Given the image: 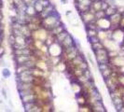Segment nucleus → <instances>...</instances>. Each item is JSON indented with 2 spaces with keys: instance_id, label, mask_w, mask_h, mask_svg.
Wrapping results in <instances>:
<instances>
[{
  "instance_id": "f257e3e1",
  "label": "nucleus",
  "mask_w": 124,
  "mask_h": 112,
  "mask_svg": "<svg viewBox=\"0 0 124 112\" xmlns=\"http://www.w3.org/2000/svg\"><path fill=\"white\" fill-rule=\"evenodd\" d=\"M62 23V21H61L60 15H59V13L57 11H55V12H53L52 14L47 16L46 18L42 19L41 26L44 27L45 29H47L48 31H49L52 28L56 27V26H58V25H60Z\"/></svg>"
},
{
  "instance_id": "f03ea898",
  "label": "nucleus",
  "mask_w": 124,
  "mask_h": 112,
  "mask_svg": "<svg viewBox=\"0 0 124 112\" xmlns=\"http://www.w3.org/2000/svg\"><path fill=\"white\" fill-rule=\"evenodd\" d=\"M95 60L97 63H109V57H108V49L106 48H101L93 51Z\"/></svg>"
},
{
  "instance_id": "7ed1b4c3",
  "label": "nucleus",
  "mask_w": 124,
  "mask_h": 112,
  "mask_svg": "<svg viewBox=\"0 0 124 112\" xmlns=\"http://www.w3.org/2000/svg\"><path fill=\"white\" fill-rule=\"evenodd\" d=\"M117 76H118L117 72L113 71V72L111 73V75L109 76V77H106V78H104V83H105V86L107 87V89H108V91H109L115 90L117 86L119 85V84H118Z\"/></svg>"
},
{
  "instance_id": "20e7f679",
  "label": "nucleus",
  "mask_w": 124,
  "mask_h": 112,
  "mask_svg": "<svg viewBox=\"0 0 124 112\" xmlns=\"http://www.w3.org/2000/svg\"><path fill=\"white\" fill-rule=\"evenodd\" d=\"M48 35V31L47 29H45L44 27H40L34 31H32L31 34V38L32 39H40L42 41L45 42V40L47 39Z\"/></svg>"
},
{
  "instance_id": "39448f33",
  "label": "nucleus",
  "mask_w": 124,
  "mask_h": 112,
  "mask_svg": "<svg viewBox=\"0 0 124 112\" xmlns=\"http://www.w3.org/2000/svg\"><path fill=\"white\" fill-rule=\"evenodd\" d=\"M34 76L32 75L31 69H27L20 74L16 75V81H23V82H33Z\"/></svg>"
},
{
  "instance_id": "423d86ee",
  "label": "nucleus",
  "mask_w": 124,
  "mask_h": 112,
  "mask_svg": "<svg viewBox=\"0 0 124 112\" xmlns=\"http://www.w3.org/2000/svg\"><path fill=\"white\" fill-rule=\"evenodd\" d=\"M94 13H95V12H94L91 8H90V9L87 10V11L80 12V13H79V16H80V18H81V20H82L83 22H84L85 24H88V23H90L91 21H96Z\"/></svg>"
},
{
  "instance_id": "0eeeda50",
  "label": "nucleus",
  "mask_w": 124,
  "mask_h": 112,
  "mask_svg": "<svg viewBox=\"0 0 124 112\" xmlns=\"http://www.w3.org/2000/svg\"><path fill=\"white\" fill-rule=\"evenodd\" d=\"M62 53V48L59 43L54 42L53 44L48 46V55L49 56H61Z\"/></svg>"
},
{
  "instance_id": "6e6552de",
  "label": "nucleus",
  "mask_w": 124,
  "mask_h": 112,
  "mask_svg": "<svg viewBox=\"0 0 124 112\" xmlns=\"http://www.w3.org/2000/svg\"><path fill=\"white\" fill-rule=\"evenodd\" d=\"M109 19V21L111 23V30H115L117 28L119 27V21H120V19H121V14L119 12H116L113 15H111L110 17H108Z\"/></svg>"
},
{
  "instance_id": "1a4fd4ad",
  "label": "nucleus",
  "mask_w": 124,
  "mask_h": 112,
  "mask_svg": "<svg viewBox=\"0 0 124 112\" xmlns=\"http://www.w3.org/2000/svg\"><path fill=\"white\" fill-rule=\"evenodd\" d=\"M79 52H80L79 48H76V49H75L74 50H72V51H70L68 53L62 54V55H61V57H62V61L65 62V63H68L70 61H72L73 59H75L76 56L79 54Z\"/></svg>"
},
{
  "instance_id": "9d476101",
  "label": "nucleus",
  "mask_w": 124,
  "mask_h": 112,
  "mask_svg": "<svg viewBox=\"0 0 124 112\" xmlns=\"http://www.w3.org/2000/svg\"><path fill=\"white\" fill-rule=\"evenodd\" d=\"M96 24L98 29H102V30H108L111 27V23L108 17H103L96 20Z\"/></svg>"
},
{
  "instance_id": "9b49d317",
  "label": "nucleus",
  "mask_w": 124,
  "mask_h": 112,
  "mask_svg": "<svg viewBox=\"0 0 124 112\" xmlns=\"http://www.w3.org/2000/svg\"><path fill=\"white\" fill-rule=\"evenodd\" d=\"M56 11V7L55 6L53 5V4H49V5H48L47 7H45L44 8H43V10H42L40 13L38 14L39 15V17L41 18V19H44V18H46L47 16H48V15H50V14H52L53 12H55Z\"/></svg>"
},
{
  "instance_id": "f8f14e48",
  "label": "nucleus",
  "mask_w": 124,
  "mask_h": 112,
  "mask_svg": "<svg viewBox=\"0 0 124 112\" xmlns=\"http://www.w3.org/2000/svg\"><path fill=\"white\" fill-rule=\"evenodd\" d=\"M109 63L115 67H120L124 66V55L118 54L114 58H111L109 60Z\"/></svg>"
},
{
  "instance_id": "ddd939ff",
  "label": "nucleus",
  "mask_w": 124,
  "mask_h": 112,
  "mask_svg": "<svg viewBox=\"0 0 124 112\" xmlns=\"http://www.w3.org/2000/svg\"><path fill=\"white\" fill-rule=\"evenodd\" d=\"M91 111L92 112H105V106L103 105V103L102 100H99L95 102L93 105H91Z\"/></svg>"
},
{
  "instance_id": "4468645a",
  "label": "nucleus",
  "mask_w": 124,
  "mask_h": 112,
  "mask_svg": "<svg viewBox=\"0 0 124 112\" xmlns=\"http://www.w3.org/2000/svg\"><path fill=\"white\" fill-rule=\"evenodd\" d=\"M75 44H76V40L74 39V37L72 36V35L69 34L62 41V43L60 44L61 46H62V49H64V48H67V47H69V46H72V45H75Z\"/></svg>"
},
{
  "instance_id": "2eb2a0df",
  "label": "nucleus",
  "mask_w": 124,
  "mask_h": 112,
  "mask_svg": "<svg viewBox=\"0 0 124 112\" xmlns=\"http://www.w3.org/2000/svg\"><path fill=\"white\" fill-rule=\"evenodd\" d=\"M14 62L16 64H24V63L27 62L28 60H30V56L31 55H25V54H22V55H13Z\"/></svg>"
},
{
  "instance_id": "dca6fc26",
  "label": "nucleus",
  "mask_w": 124,
  "mask_h": 112,
  "mask_svg": "<svg viewBox=\"0 0 124 112\" xmlns=\"http://www.w3.org/2000/svg\"><path fill=\"white\" fill-rule=\"evenodd\" d=\"M34 86L33 82H23V81H17V90L22 91V90H28L32 89Z\"/></svg>"
},
{
  "instance_id": "f3484780",
  "label": "nucleus",
  "mask_w": 124,
  "mask_h": 112,
  "mask_svg": "<svg viewBox=\"0 0 124 112\" xmlns=\"http://www.w3.org/2000/svg\"><path fill=\"white\" fill-rule=\"evenodd\" d=\"M64 30H66L65 29V25L63 23H62V24H60V25H58L56 27L52 28L51 30H49L48 33L51 35H53V36H56L57 35H59L60 33H62V31H64Z\"/></svg>"
},
{
  "instance_id": "a211bd4d",
  "label": "nucleus",
  "mask_w": 124,
  "mask_h": 112,
  "mask_svg": "<svg viewBox=\"0 0 124 112\" xmlns=\"http://www.w3.org/2000/svg\"><path fill=\"white\" fill-rule=\"evenodd\" d=\"M41 107V111L42 112H49V111H53V108H54V105H53V102L52 101H48V102H45L40 105Z\"/></svg>"
},
{
  "instance_id": "6ab92c4d",
  "label": "nucleus",
  "mask_w": 124,
  "mask_h": 112,
  "mask_svg": "<svg viewBox=\"0 0 124 112\" xmlns=\"http://www.w3.org/2000/svg\"><path fill=\"white\" fill-rule=\"evenodd\" d=\"M71 89H72V91L75 93V94H78L81 92V90H82V87H81V84L78 83L76 79L73 80L71 82Z\"/></svg>"
},
{
  "instance_id": "aec40b11",
  "label": "nucleus",
  "mask_w": 124,
  "mask_h": 112,
  "mask_svg": "<svg viewBox=\"0 0 124 112\" xmlns=\"http://www.w3.org/2000/svg\"><path fill=\"white\" fill-rule=\"evenodd\" d=\"M20 99H21L22 104L23 103H29V102H34V101H35V94L34 92L29 93V94H26V95H23V96L20 97Z\"/></svg>"
},
{
  "instance_id": "412c9836",
  "label": "nucleus",
  "mask_w": 124,
  "mask_h": 112,
  "mask_svg": "<svg viewBox=\"0 0 124 112\" xmlns=\"http://www.w3.org/2000/svg\"><path fill=\"white\" fill-rule=\"evenodd\" d=\"M90 8H91L94 12L99 11V10H103V9H102V0H95V1H92Z\"/></svg>"
},
{
  "instance_id": "4be33fe9",
  "label": "nucleus",
  "mask_w": 124,
  "mask_h": 112,
  "mask_svg": "<svg viewBox=\"0 0 124 112\" xmlns=\"http://www.w3.org/2000/svg\"><path fill=\"white\" fill-rule=\"evenodd\" d=\"M116 12H117V5L116 6L109 5L108 7L104 9V13H105L106 17H110L111 15H113V14L116 13Z\"/></svg>"
},
{
  "instance_id": "5701e85b",
  "label": "nucleus",
  "mask_w": 124,
  "mask_h": 112,
  "mask_svg": "<svg viewBox=\"0 0 124 112\" xmlns=\"http://www.w3.org/2000/svg\"><path fill=\"white\" fill-rule=\"evenodd\" d=\"M69 35V33L66 31V30H64V31H62V33H60L59 35H57L55 36V42H57V43H59V44H61L62 43V41L67 36V35Z\"/></svg>"
},
{
  "instance_id": "b1692460",
  "label": "nucleus",
  "mask_w": 124,
  "mask_h": 112,
  "mask_svg": "<svg viewBox=\"0 0 124 112\" xmlns=\"http://www.w3.org/2000/svg\"><path fill=\"white\" fill-rule=\"evenodd\" d=\"M76 103L78 104V105H82L87 104V98L83 94L82 92L76 94Z\"/></svg>"
},
{
  "instance_id": "393cba45",
  "label": "nucleus",
  "mask_w": 124,
  "mask_h": 112,
  "mask_svg": "<svg viewBox=\"0 0 124 112\" xmlns=\"http://www.w3.org/2000/svg\"><path fill=\"white\" fill-rule=\"evenodd\" d=\"M25 14H27L29 16H34V15L37 14V12H36L35 9H34V5H27V6H26Z\"/></svg>"
},
{
  "instance_id": "a878e982",
  "label": "nucleus",
  "mask_w": 124,
  "mask_h": 112,
  "mask_svg": "<svg viewBox=\"0 0 124 112\" xmlns=\"http://www.w3.org/2000/svg\"><path fill=\"white\" fill-rule=\"evenodd\" d=\"M22 105H23V108H24L25 111L32 112L33 107L35 105V101H34V102H29V103H23Z\"/></svg>"
},
{
  "instance_id": "bb28decb",
  "label": "nucleus",
  "mask_w": 124,
  "mask_h": 112,
  "mask_svg": "<svg viewBox=\"0 0 124 112\" xmlns=\"http://www.w3.org/2000/svg\"><path fill=\"white\" fill-rule=\"evenodd\" d=\"M112 72H113V70H112V68H111V66H109V67H107L106 69L101 71V76H102L103 78L104 79V78H106V77H109Z\"/></svg>"
},
{
  "instance_id": "cd10ccee",
  "label": "nucleus",
  "mask_w": 124,
  "mask_h": 112,
  "mask_svg": "<svg viewBox=\"0 0 124 112\" xmlns=\"http://www.w3.org/2000/svg\"><path fill=\"white\" fill-rule=\"evenodd\" d=\"M1 74H2V77H4L5 79H7V78H8V77H10V76H11V72H10L9 68H7V66H6V67H3Z\"/></svg>"
},
{
  "instance_id": "c85d7f7f",
  "label": "nucleus",
  "mask_w": 124,
  "mask_h": 112,
  "mask_svg": "<svg viewBox=\"0 0 124 112\" xmlns=\"http://www.w3.org/2000/svg\"><path fill=\"white\" fill-rule=\"evenodd\" d=\"M29 69L25 64H16V67H15V70H16V75L17 74H20L21 72L25 71V70Z\"/></svg>"
},
{
  "instance_id": "c756f323",
  "label": "nucleus",
  "mask_w": 124,
  "mask_h": 112,
  "mask_svg": "<svg viewBox=\"0 0 124 112\" xmlns=\"http://www.w3.org/2000/svg\"><path fill=\"white\" fill-rule=\"evenodd\" d=\"M78 111L79 112H91V106L88 104L79 105L78 106Z\"/></svg>"
},
{
  "instance_id": "7c9ffc66",
  "label": "nucleus",
  "mask_w": 124,
  "mask_h": 112,
  "mask_svg": "<svg viewBox=\"0 0 124 112\" xmlns=\"http://www.w3.org/2000/svg\"><path fill=\"white\" fill-rule=\"evenodd\" d=\"M34 9H35V11L37 12V14L40 13V12H41L42 10H43V8H44V7H43V6H42L41 4H40V2H39L38 0L34 2Z\"/></svg>"
},
{
  "instance_id": "2f4dec72",
  "label": "nucleus",
  "mask_w": 124,
  "mask_h": 112,
  "mask_svg": "<svg viewBox=\"0 0 124 112\" xmlns=\"http://www.w3.org/2000/svg\"><path fill=\"white\" fill-rule=\"evenodd\" d=\"M90 45H91V49H92V51H94V50H96V49H101V48H103V42H101V41H98L96 42V43H92V44H90Z\"/></svg>"
},
{
  "instance_id": "473e14b6",
  "label": "nucleus",
  "mask_w": 124,
  "mask_h": 112,
  "mask_svg": "<svg viewBox=\"0 0 124 112\" xmlns=\"http://www.w3.org/2000/svg\"><path fill=\"white\" fill-rule=\"evenodd\" d=\"M19 92V95H20V97L21 96H23V95H26V94H29V93H33L34 91H33V89H28V90H22V91H18Z\"/></svg>"
},
{
  "instance_id": "72a5a7b5",
  "label": "nucleus",
  "mask_w": 124,
  "mask_h": 112,
  "mask_svg": "<svg viewBox=\"0 0 124 112\" xmlns=\"http://www.w3.org/2000/svg\"><path fill=\"white\" fill-rule=\"evenodd\" d=\"M97 31L98 30H94V29H87V37L97 35Z\"/></svg>"
},
{
  "instance_id": "f704fd0d",
  "label": "nucleus",
  "mask_w": 124,
  "mask_h": 112,
  "mask_svg": "<svg viewBox=\"0 0 124 112\" xmlns=\"http://www.w3.org/2000/svg\"><path fill=\"white\" fill-rule=\"evenodd\" d=\"M95 19L98 20V19H101V18H103V17H106L105 16V13H104V10H99V11H96L95 13Z\"/></svg>"
},
{
  "instance_id": "c9c22d12",
  "label": "nucleus",
  "mask_w": 124,
  "mask_h": 112,
  "mask_svg": "<svg viewBox=\"0 0 124 112\" xmlns=\"http://www.w3.org/2000/svg\"><path fill=\"white\" fill-rule=\"evenodd\" d=\"M117 79H118V84L121 86H124V74H118Z\"/></svg>"
},
{
  "instance_id": "e433bc0d",
  "label": "nucleus",
  "mask_w": 124,
  "mask_h": 112,
  "mask_svg": "<svg viewBox=\"0 0 124 112\" xmlns=\"http://www.w3.org/2000/svg\"><path fill=\"white\" fill-rule=\"evenodd\" d=\"M117 55H118V51H117V50H108V57H109V59L114 58Z\"/></svg>"
},
{
  "instance_id": "4c0bfd02",
  "label": "nucleus",
  "mask_w": 124,
  "mask_h": 112,
  "mask_svg": "<svg viewBox=\"0 0 124 112\" xmlns=\"http://www.w3.org/2000/svg\"><path fill=\"white\" fill-rule=\"evenodd\" d=\"M88 40H89V42H90V44H92V43H96V42L100 41L97 35H95V36H91V37H88Z\"/></svg>"
},
{
  "instance_id": "58836bf2",
  "label": "nucleus",
  "mask_w": 124,
  "mask_h": 112,
  "mask_svg": "<svg viewBox=\"0 0 124 112\" xmlns=\"http://www.w3.org/2000/svg\"><path fill=\"white\" fill-rule=\"evenodd\" d=\"M39 49L41 50L43 53H48V45H46L45 43L42 45V47Z\"/></svg>"
},
{
  "instance_id": "ea45409f",
  "label": "nucleus",
  "mask_w": 124,
  "mask_h": 112,
  "mask_svg": "<svg viewBox=\"0 0 124 112\" xmlns=\"http://www.w3.org/2000/svg\"><path fill=\"white\" fill-rule=\"evenodd\" d=\"M39 2H40V4H41L43 7H47L48 5H49L51 2H50V0H38Z\"/></svg>"
},
{
  "instance_id": "a19ab883",
  "label": "nucleus",
  "mask_w": 124,
  "mask_h": 112,
  "mask_svg": "<svg viewBox=\"0 0 124 112\" xmlns=\"http://www.w3.org/2000/svg\"><path fill=\"white\" fill-rule=\"evenodd\" d=\"M119 28L124 29V13L121 14V19H120V21H119Z\"/></svg>"
},
{
  "instance_id": "79ce46f5",
  "label": "nucleus",
  "mask_w": 124,
  "mask_h": 112,
  "mask_svg": "<svg viewBox=\"0 0 124 112\" xmlns=\"http://www.w3.org/2000/svg\"><path fill=\"white\" fill-rule=\"evenodd\" d=\"M1 94H2V96L5 98V99H7V90H6L5 88H2V90H1Z\"/></svg>"
},
{
  "instance_id": "37998d69",
  "label": "nucleus",
  "mask_w": 124,
  "mask_h": 112,
  "mask_svg": "<svg viewBox=\"0 0 124 112\" xmlns=\"http://www.w3.org/2000/svg\"><path fill=\"white\" fill-rule=\"evenodd\" d=\"M117 11L119 12L120 14L124 13V7H119V6H117Z\"/></svg>"
},
{
  "instance_id": "c03bdc74",
  "label": "nucleus",
  "mask_w": 124,
  "mask_h": 112,
  "mask_svg": "<svg viewBox=\"0 0 124 112\" xmlns=\"http://www.w3.org/2000/svg\"><path fill=\"white\" fill-rule=\"evenodd\" d=\"M61 3H62V5H66L68 3V0H61Z\"/></svg>"
},
{
  "instance_id": "a18cd8bd",
  "label": "nucleus",
  "mask_w": 124,
  "mask_h": 112,
  "mask_svg": "<svg viewBox=\"0 0 124 112\" xmlns=\"http://www.w3.org/2000/svg\"><path fill=\"white\" fill-rule=\"evenodd\" d=\"M78 1H79V0H74V2H75V3H76V2H78Z\"/></svg>"
},
{
  "instance_id": "49530a36",
  "label": "nucleus",
  "mask_w": 124,
  "mask_h": 112,
  "mask_svg": "<svg viewBox=\"0 0 124 112\" xmlns=\"http://www.w3.org/2000/svg\"><path fill=\"white\" fill-rule=\"evenodd\" d=\"M0 104H3V101L2 100H0Z\"/></svg>"
},
{
  "instance_id": "de8ad7c7",
  "label": "nucleus",
  "mask_w": 124,
  "mask_h": 112,
  "mask_svg": "<svg viewBox=\"0 0 124 112\" xmlns=\"http://www.w3.org/2000/svg\"><path fill=\"white\" fill-rule=\"evenodd\" d=\"M0 2H3V0H0Z\"/></svg>"
},
{
  "instance_id": "09e8293b",
  "label": "nucleus",
  "mask_w": 124,
  "mask_h": 112,
  "mask_svg": "<svg viewBox=\"0 0 124 112\" xmlns=\"http://www.w3.org/2000/svg\"><path fill=\"white\" fill-rule=\"evenodd\" d=\"M91 1H95V0H91Z\"/></svg>"
}]
</instances>
